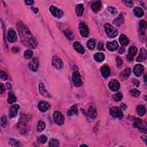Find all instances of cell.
Segmentation results:
<instances>
[{"label":"cell","instance_id":"obj_1","mask_svg":"<svg viewBox=\"0 0 147 147\" xmlns=\"http://www.w3.org/2000/svg\"><path fill=\"white\" fill-rule=\"evenodd\" d=\"M17 31L23 44L30 48H35L37 46V42L33 36L28 28L21 21L17 23Z\"/></svg>","mask_w":147,"mask_h":147},{"label":"cell","instance_id":"obj_2","mask_svg":"<svg viewBox=\"0 0 147 147\" xmlns=\"http://www.w3.org/2000/svg\"><path fill=\"white\" fill-rule=\"evenodd\" d=\"M105 32L106 33L108 37L110 38H114L118 35V31L114 28L112 25L109 24H106L104 25Z\"/></svg>","mask_w":147,"mask_h":147},{"label":"cell","instance_id":"obj_3","mask_svg":"<svg viewBox=\"0 0 147 147\" xmlns=\"http://www.w3.org/2000/svg\"><path fill=\"white\" fill-rule=\"evenodd\" d=\"M134 126L139 129L140 131L141 132H143V133H146V123L145 121H143V120H141V119H137L135 120L134 123Z\"/></svg>","mask_w":147,"mask_h":147},{"label":"cell","instance_id":"obj_4","mask_svg":"<svg viewBox=\"0 0 147 147\" xmlns=\"http://www.w3.org/2000/svg\"><path fill=\"white\" fill-rule=\"evenodd\" d=\"M110 115L114 118H118L120 120L122 119L123 114L122 111L119 107H113L110 109Z\"/></svg>","mask_w":147,"mask_h":147},{"label":"cell","instance_id":"obj_5","mask_svg":"<svg viewBox=\"0 0 147 147\" xmlns=\"http://www.w3.org/2000/svg\"><path fill=\"white\" fill-rule=\"evenodd\" d=\"M53 117H54L55 122L56 123L57 125H62L63 124V123L64 122V117L63 116V115L60 112L56 111V112H54Z\"/></svg>","mask_w":147,"mask_h":147},{"label":"cell","instance_id":"obj_6","mask_svg":"<svg viewBox=\"0 0 147 147\" xmlns=\"http://www.w3.org/2000/svg\"><path fill=\"white\" fill-rule=\"evenodd\" d=\"M52 65L57 70H61L63 67V63L58 56H54L52 59Z\"/></svg>","mask_w":147,"mask_h":147},{"label":"cell","instance_id":"obj_7","mask_svg":"<svg viewBox=\"0 0 147 147\" xmlns=\"http://www.w3.org/2000/svg\"><path fill=\"white\" fill-rule=\"evenodd\" d=\"M72 79H73V82L74 85L76 87H79L82 85V82L81 77L80 75V74L78 71L74 72L73 77H72Z\"/></svg>","mask_w":147,"mask_h":147},{"label":"cell","instance_id":"obj_8","mask_svg":"<svg viewBox=\"0 0 147 147\" xmlns=\"http://www.w3.org/2000/svg\"><path fill=\"white\" fill-rule=\"evenodd\" d=\"M50 11L51 13L53 16L55 17L56 18H60L63 16V12L61 9H58L56 7H55L54 6H52L50 7Z\"/></svg>","mask_w":147,"mask_h":147},{"label":"cell","instance_id":"obj_9","mask_svg":"<svg viewBox=\"0 0 147 147\" xmlns=\"http://www.w3.org/2000/svg\"><path fill=\"white\" fill-rule=\"evenodd\" d=\"M79 32L83 37H87L89 36V28L85 23H81L79 25Z\"/></svg>","mask_w":147,"mask_h":147},{"label":"cell","instance_id":"obj_10","mask_svg":"<svg viewBox=\"0 0 147 147\" xmlns=\"http://www.w3.org/2000/svg\"><path fill=\"white\" fill-rule=\"evenodd\" d=\"M137 52V49L136 47L131 46L129 48L128 54L126 58L128 61H133L134 56L136 55Z\"/></svg>","mask_w":147,"mask_h":147},{"label":"cell","instance_id":"obj_11","mask_svg":"<svg viewBox=\"0 0 147 147\" xmlns=\"http://www.w3.org/2000/svg\"><path fill=\"white\" fill-rule=\"evenodd\" d=\"M38 66H39V63H38V59L36 57L33 58L29 64V67L31 71L36 72L38 70Z\"/></svg>","mask_w":147,"mask_h":147},{"label":"cell","instance_id":"obj_12","mask_svg":"<svg viewBox=\"0 0 147 147\" xmlns=\"http://www.w3.org/2000/svg\"><path fill=\"white\" fill-rule=\"evenodd\" d=\"M144 71V67L143 66V65L137 64L134 66L133 72L134 74L135 75V76H136L137 77H139L143 73Z\"/></svg>","mask_w":147,"mask_h":147},{"label":"cell","instance_id":"obj_13","mask_svg":"<svg viewBox=\"0 0 147 147\" xmlns=\"http://www.w3.org/2000/svg\"><path fill=\"white\" fill-rule=\"evenodd\" d=\"M50 105L45 101H40L38 104V108L40 112H45L50 109Z\"/></svg>","mask_w":147,"mask_h":147},{"label":"cell","instance_id":"obj_14","mask_svg":"<svg viewBox=\"0 0 147 147\" xmlns=\"http://www.w3.org/2000/svg\"><path fill=\"white\" fill-rule=\"evenodd\" d=\"M146 57H147L146 50L144 48H142L140 50V51L139 56L137 57L136 61L137 62H143L146 59Z\"/></svg>","mask_w":147,"mask_h":147},{"label":"cell","instance_id":"obj_15","mask_svg":"<svg viewBox=\"0 0 147 147\" xmlns=\"http://www.w3.org/2000/svg\"><path fill=\"white\" fill-rule=\"evenodd\" d=\"M19 108H20V106L18 105H14L12 106L10 109H9V117L10 118L14 117L17 115Z\"/></svg>","mask_w":147,"mask_h":147},{"label":"cell","instance_id":"obj_16","mask_svg":"<svg viewBox=\"0 0 147 147\" xmlns=\"http://www.w3.org/2000/svg\"><path fill=\"white\" fill-rule=\"evenodd\" d=\"M120 86V83L117 80H112L109 83V87L110 89L114 91L119 90Z\"/></svg>","mask_w":147,"mask_h":147},{"label":"cell","instance_id":"obj_17","mask_svg":"<svg viewBox=\"0 0 147 147\" xmlns=\"http://www.w3.org/2000/svg\"><path fill=\"white\" fill-rule=\"evenodd\" d=\"M106 47L110 51H114L118 48L119 44L116 41H113L112 42H108L107 43Z\"/></svg>","mask_w":147,"mask_h":147},{"label":"cell","instance_id":"obj_18","mask_svg":"<svg viewBox=\"0 0 147 147\" xmlns=\"http://www.w3.org/2000/svg\"><path fill=\"white\" fill-rule=\"evenodd\" d=\"M8 40L9 42L14 43L17 40V35L13 30H10L8 33Z\"/></svg>","mask_w":147,"mask_h":147},{"label":"cell","instance_id":"obj_19","mask_svg":"<svg viewBox=\"0 0 147 147\" xmlns=\"http://www.w3.org/2000/svg\"><path fill=\"white\" fill-rule=\"evenodd\" d=\"M39 91L41 94L43 96H44V97L51 98V95L46 90V89H45V87L43 83H40L39 85Z\"/></svg>","mask_w":147,"mask_h":147},{"label":"cell","instance_id":"obj_20","mask_svg":"<svg viewBox=\"0 0 147 147\" xmlns=\"http://www.w3.org/2000/svg\"><path fill=\"white\" fill-rule=\"evenodd\" d=\"M101 73L104 78H106L110 75V68L107 66H103L101 69Z\"/></svg>","mask_w":147,"mask_h":147},{"label":"cell","instance_id":"obj_21","mask_svg":"<svg viewBox=\"0 0 147 147\" xmlns=\"http://www.w3.org/2000/svg\"><path fill=\"white\" fill-rule=\"evenodd\" d=\"M67 115L68 116H71L73 115H77L78 114V110L77 109V106L76 105H74L70 108L67 112Z\"/></svg>","mask_w":147,"mask_h":147},{"label":"cell","instance_id":"obj_22","mask_svg":"<svg viewBox=\"0 0 147 147\" xmlns=\"http://www.w3.org/2000/svg\"><path fill=\"white\" fill-rule=\"evenodd\" d=\"M74 48L77 52L80 53V54H84L85 52V49H84V48L82 47V45L80 43L78 42H75L74 43Z\"/></svg>","mask_w":147,"mask_h":147},{"label":"cell","instance_id":"obj_23","mask_svg":"<svg viewBox=\"0 0 147 147\" xmlns=\"http://www.w3.org/2000/svg\"><path fill=\"white\" fill-rule=\"evenodd\" d=\"M85 8L83 4H78L76 6V13L78 16H82L83 15Z\"/></svg>","mask_w":147,"mask_h":147},{"label":"cell","instance_id":"obj_24","mask_svg":"<svg viewBox=\"0 0 147 147\" xmlns=\"http://www.w3.org/2000/svg\"><path fill=\"white\" fill-rule=\"evenodd\" d=\"M119 41L120 44L123 46H126L129 43V40L126 36L124 35H121L119 38Z\"/></svg>","mask_w":147,"mask_h":147},{"label":"cell","instance_id":"obj_25","mask_svg":"<svg viewBox=\"0 0 147 147\" xmlns=\"http://www.w3.org/2000/svg\"><path fill=\"white\" fill-rule=\"evenodd\" d=\"M130 74H131V69L129 68H127L121 72L120 76H121V78L122 80H125L129 76Z\"/></svg>","mask_w":147,"mask_h":147},{"label":"cell","instance_id":"obj_26","mask_svg":"<svg viewBox=\"0 0 147 147\" xmlns=\"http://www.w3.org/2000/svg\"><path fill=\"white\" fill-rule=\"evenodd\" d=\"M88 114L91 119H95V118L97 117V110H96L95 108L93 106L90 107V108H89V110H88Z\"/></svg>","mask_w":147,"mask_h":147},{"label":"cell","instance_id":"obj_27","mask_svg":"<svg viewBox=\"0 0 147 147\" xmlns=\"http://www.w3.org/2000/svg\"><path fill=\"white\" fill-rule=\"evenodd\" d=\"M134 13L137 17L140 18L144 16V13L143 9L140 7H136L134 9Z\"/></svg>","mask_w":147,"mask_h":147},{"label":"cell","instance_id":"obj_28","mask_svg":"<svg viewBox=\"0 0 147 147\" xmlns=\"http://www.w3.org/2000/svg\"><path fill=\"white\" fill-rule=\"evenodd\" d=\"M102 5V4H101V2L100 1H96L94 3H93L91 5V9H93V11L95 12H97L98 11H100V9Z\"/></svg>","mask_w":147,"mask_h":147},{"label":"cell","instance_id":"obj_29","mask_svg":"<svg viewBox=\"0 0 147 147\" xmlns=\"http://www.w3.org/2000/svg\"><path fill=\"white\" fill-rule=\"evenodd\" d=\"M105 55L103 53L101 52H98L97 54H95L94 55V59L97 62H102L105 60Z\"/></svg>","mask_w":147,"mask_h":147},{"label":"cell","instance_id":"obj_30","mask_svg":"<svg viewBox=\"0 0 147 147\" xmlns=\"http://www.w3.org/2000/svg\"><path fill=\"white\" fill-rule=\"evenodd\" d=\"M137 113L140 116H143L146 113V109L145 107L143 105H139L137 107Z\"/></svg>","mask_w":147,"mask_h":147},{"label":"cell","instance_id":"obj_31","mask_svg":"<svg viewBox=\"0 0 147 147\" xmlns=\"http://www.w3.org/2000/svg\"><path fill=\"white\" fill-rule=\"evenodd\" d=\"M96 45V40L94 38H91L87 43V46L89 48V50H92L94 49Z\"/></svg>","mask_w":147,"mask_h":147},{"label":"cell","instance_id":"obj_32","mask_svg":"<svg viewBox=\"0 0 147 147\" xmlns=\"http://www.w3.org/2000/svg\"><path fill=\"white\" fill-rule=\"evenodd\" d=\"M16 101V97H15L12 91H10L9 92V97L8 98V102L9 104H12Z\"/></svg>","mask_w":147,"mask_h":147},{"label":"cell","instance_id":"obj_33","mask_svg":"<svg viewBox=\"0 0 147 147\" xmlns=\"http://www.w3.org/2000/svg\"><path fill=\"white\" fill-rule=\"evenodd\" d=\"M124 21V17L122 14H120V15L118 17L115 19L114 21V23L117 26H120L121 24H122L123 23Z\"/></svg>","mask_w":147,"mask_h":147},{"label":"cell","instance_id":"obj_34","mask_svg":"<svg viewBox=\"0 0 147 147\" xmlns=\"http://www.w3.org/2000/svg\"><path fill=\"white\" fill-rule=\"evenodd\" d=\"M64 33L65 36H66V37L68 38V40H73V38H74V34H73V32H72L70 30H66L64 32Z\"/></svg>","mask_w":147,"mask_h":147},{"label":"cell","instance_id":"obj_35","mask_svg":"<svg viewBox=\"0 0 147 147\" xmlns=\"http://www.w3.org/2000/svg\"><path fill=\"white\" fill-rule=\"evenodd\" d=\"M45 128V124L44 122L42 121H38L37 126V130L38 132H42L43 131H44Z\"/></svg>","mask_w":147,"mask_h":147},{"label":"cell","instance_id":"obj_36","mask_svg":"<svg viewBox=\"0 0 147 147\" xmlns=\"http://www.w3.org/2000/svg\"><path fill=\"white\" fill-rule=\"evenodd\" d=\"M33 55V52L32 50H27L25 51L24 53V57L26 59H30L32 57Z\"/></svg>","mask_w":147,"mask_h":147},{"label":"cell","instance_id":"obj_37","mask_svg":"<svg viewBox=\"0 0 147 147\" xmlns=\"http://www.w3.org/2000/svg\"><path fill=\"white\" fill-rule=\"evenodd\" d=\"M113 100L116 101V102H119V101H120L122 100V94L121 93L118 92L115 94L113 95Z\"/></svg>","mask_w":147,"mask_h":147},{"label":"cell","instance_id":"obj_38","mask_svg":"<svg viewBox=\"0 0 147 147\" xmlns=\"http://www.w3.org/2000/svg\"><path fill=\"white\" fill-rule=\"evenodd\" d=\"M130 94H131V95L133 96V97H137L140 94V91L137 90V89H132V90L130 91Z\"/></svg>","mask_w":147,"mask_h":147},{"label":"cell","instance_id":"obj_39","mask_svg":"<svg viewBox=\"0 0 147 147\" xmlns=\"http://www.w3.org/2000/svg\"><path fill=\"white\" fill-rule=\"evenodd\" d=\"M47 140V137L44 136V135H42V136H39L37 138V141L41 144H44L45 143H46Z\"/></svg>","mask_w":147,"mask_h":147},{"label":"cell","instance_id":"obj_40","mask_svg":"<svg viewBox=\"0 0 147 147\" xmlns=\"http://www.w3.org/2000/svg\"><path fill=\"white\" fill-rule=\"evenodd\" d=\"M49 146H59V141L56 139H52L50 141Z\"/></svg>","mask_w":147,"mask_h":147},{"label":"cell","instance_id":"obj_41","mask_svg":"<svg viewBox=\"0 0 147 147\" xmlns=\"http://www.w3.org/2000/svg\"><path fill=\"white\" fill-rule=\"evenodd\" d=\"M140 27L141 31L142 32H144V31L146 30V23L145 21L141 20L140 23Z\"/></svg>","mask_w":147,"mask_h":147},{"label":"cell","instance_id":"obj_42","mask_svg":"<svg viewBox=\"0 0 147 147\" xmlns=\"http://www.w3.org/2000/svg\"><path fill=\"white\" fill-rule=\"evenodd\" d=\"M9 144H10L12 146H20L19 142L18 141L16 140H13V139H11L10 140H9Z\"/></svg>","mask_w":147,"mask_h":147},{"label":"cell","instance_id":"obj_43","mask_svg":"<svg viewBox=\"0 0 147 147\" xmlns=\"http://www.w3.org/2000/svg\"><path fill=\"white\" fill-rule=\"evenodd\" d=\"M0 78L2 80H7L8 79V75L3 71H0Z\"/></svg>","mask_w":147,"mask_h":147},{"label":"cell","instance_id":"obj_44","mask_svg":"<svg viewBox=\"0 0 147 147\" xmlns=\"http://www.w3.org/2000/svg\"><path fill=\"white\" fill-rule=\"evenodd\" d=\"M6 123H7V120H6V117L5 115H3L1 117V124L2 127H5L6 125Z\"/></svg>","mask_w":147,"mask_h":147},{"label":"cell","instance_id":"obj_45","mask_svg":"<svg viewBox=\"0 0 147 147\" xmlns=\"http://www.w3.org/2000/svg\"><path fill=\"white\" fill-rule=\"evenodd\" d=\"M122 61L120 57H117L116 59V65L118 68H120L122 66Z\"/></svg>","mask_w":147,"mask_h":147},{"label":"cell","instance_id":"obj_46","mask_svg":"<svg viewBox=\"0 0 147 147\" xmlns=\"http://www.w3.org/2000/svg\"><path fill=\"white\" fill-rule=\"evenodd\" d=\"M108 9H109L110 12L112 14H116L117 13V9L114 8H113V7H109Z\"/></svg>","mask_w":147,"mask_h":147},{"label":"cell","instance_id":"obj_47","mask_svg":"<svg viewBox=\"0 0 147 147\" xmlns=\"http://www.w3.org/2000/svg\"><path fill=\"white\" fill-rule=\"evenodd\" d=\"M125 4H126V6L129 7V8H132L134 5L133 2H132V1H127L125 2Z\"/></svg>","mask_w":147,"mask_h":147},{"label":"cell","instance_id":"obj_48","mask_svg":"<svg viewBox=\"0 0 147 147\" xmlns=\"http://www.w3.org/2000/svg\"><path fill=\"white\" fill-rule=\"evenodd\" d=\"M98 49L99 50H104V48H103V43L100 42L98 44Z\"/></svg>","mask_w":147,"mask_h":147},{"label":"cell","instance_id":"obj_49","mask_svg":"<svg viewBox=\"0 0 147 147\" xmlns=\"http://www.w3.org/2000/svg\"><path fill=\"white\" fill-rule=\"evenodd\" d=\"M5 91V86L2 83H1L0 84V93H3Z\"/></svg>","mask_w":147,"mask_h":147},{"label":"cell","instance_id":"obj_50","mask_svg":"<svg viewBox=\"0 0 147 147\" xmlns=\"http://www.w3.org/2000/svg\"><path fill=\"white\" fill-rule=\"evenodd\" d=\"M132 82H133V83L136 87H139L140 85L139 81L138 80H137V79H133V80H132Z\"/></svg>","mask_w":147,"mask_h":147},{"label":"cell","instance_id":"obj_51","mask_svg":"<svg viewBox=\"0 0 147 147\" xmlns=\"http://www.w3.org/2000/svg\"><path fill=\"white\" fill-rule=\"evenodd\" d=\"M19 50L20 49H19V48L17 47H14L12 48V52L14 53L18 52L19 51Z\"/></svg>","mask_w":147,"mask_h":147},{"label":"cell","instance_id":"obj_52","mask_svg":"<svg viewBox=\"0 0 147 147\" xmlns=\"http://www.w3.org/2000/svg\"><path fill=\"white\" fill-rule=\"evenodd\" d=\"M125 48L124 47H121L120 48V49L119 50V53H120V54H124L125 52Z\"/></svg>","mask_w":147,"mask_h":147},{"label":"cell","instance_id":"obj_53","mask_svg":"<svg viewBox=\"0 0 147 147\" xmlns=\"http://www.w3.org/2000/svg\"><path fill=\"white\" fill-rule=\"evenodd\" d=\"M25 2L26 5H32L34 4V1H28H28H25Z\"/></svg>","mask_w":147,"mask_h":147},{"label":"cell","instance_id":"obj_54","mask_svg":"<svg viewBox=\"0 0 147 147\" xmlns=\"http://www.w3.org/2000/svg\"><path fill=\"white\" fill-rule=\"evenodd\" d=\"M146 136H141V139L144 141V143H145V144H147V141H146Z\"/></svg>","mask_w":147,"mask_h":147},{"label":"cell","instance_id":"obj_55","mask_svg":"<svg viewBox=\"0 0 147 147\" xmlns=\"http://www.w3.org/2000/svg\"><path fill=\"white\" fill-rule=\"evenodd\" d=\"M121 108L122 109H123V110H125L126 109V105H125V104H124V103H122V104L121 105Z\"/></svg>","mask_w":147,"mask_h":147},{"label":"cell","instance_id":"obj_56","mask_svg":"<svg viewBox=\"0 0 147 147\" xmlns=\"http://www.w3.org/2000/svg\"><path fill=\"white\" fill-rule=\"evenodd\" d=\"M6 86H7V87H8L9 90H11L12 86H11V85L10 83H6Z\"/></svg>","mask_w":147,"mask_h":147},{"label":"cell","instance_id":"obj_57","mask_svg":"<svg viewBox=\"0 0 147 147\" xmlns=\"http://www.w3.org/2000/svg\"><path fill=\"white\" fill-rule=\"evenodd\" d=\"M32 9L33 11H35V13H36L37 12V11H38V10H37V8H31Z\"/></svg>","mask_w":147,"mask_h":147},{"label":"cell","instance_id":"obj_58","mask_svg":"<svg viewBox=\"0 0 147 147\" xmlns=\"http://www.w3.org/2000/svg\"><path fill=\"white\" fill-rule=\"evenodd\" d=\"M146 74H145V76H144V79H145V82H146Z\"/></svg>","mask_w":147,"mask_h":147},{"label":"cell","instance_id":"obj_59","mask_svg":"<svg viewBox=\"0 0 147 147\" xmlns=\"http://www.w3.org/2000/svg\"><path fill=\"white\" fill-rule=\"evenodd\" d=\"M87 146V145H85V144H83V145H81V146Z\"/></svg>","mask_w":147,"mask_h":147}]
</instances>
